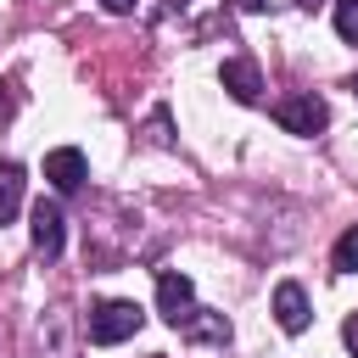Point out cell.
<instances>
[{
  "mask_svg": "<svg viewBox=\"0 0 358 358\" xmlns=\"http://www.w3.org/2000/svg\"><path fill=\"white\" fill-rule=\"evenodd\" d=\"M140 324H145V313H140L134 302H101V308H90V341H95V347H117V341H129Z\"/></svg>",
  "mask_w": 358,
  "mask_h": 358,
  "instance_id": "obj_1",
  "label": "cell"
},
{
  "mask_svg": "<svg viewBox=\"0 0 358 358\" xmlns=\"http://www.w3.org/2000/svg\"><path fill=\"white\" fill-rule=\"evenodd\" d=\"M274 123H280L285 134H319V129L330 123V106H324V95L296 90V95H285V101L274 106Z\"/></svg>",
  "mask_w": 358,
  "mask_h": 358,
  "instance_id": "obj_2",
  "label": "cell"
},
{
  "mask_svg": "<svg viewBox=\"0 0 358 358\" xmlns=\"http://www.w3.org/2000/svg\"><path fill=\"white\" fill-rule=\"evenodd\" d=\"M157 308H162V319H168L173 330H185V324L196 319V285H190L185 274L162 268V274H157Z\"/></svg>",
  "mask_w": 358,
  "mask_h": 358,
  "instance_id": "obj_3",
  "label": "cell"
},
{
  "mask_svg": "<svg viewBox=\"0 0 358 358\" xmlns=\"http://www.w3.org/2000/svg\"><path fill=\"white\" fill-rule=\"evenodd\" d=\"M274 319H280V330H285V336H302V330L313 324L308 291H302L296 280H280V285H274Z\"/></svg>",
  "mask_w": 358,
  "mask_h": 358,
  "instance_id": "obj_4",
  "label": "cell"
},
{
  "mask_svg": "<svg viewBox=\"0 0 358 358\" xmlns=\"http://www.w3.org/2000/svg\"><path fill=\"white\" fill-rule=\"evenodd\" d=\"M45 179L67 196V190H78L84 179H90V162H84V151L78 145H56V151H45Z\"/></svg>",
  "mask_w": 358,
  "mask_h": 358,
  "instance_id": "obj_5",
  "label": "cell"
},
{
  "mask_svg": "<svg viewBox=\"0 0 358 358\" xmlns=\"http://www.w3.org/2000/svg\"><path fill=\"white\" fill-rule=\"evenodd\" d=\"M62 241H67L62 207H56V201H34V252L50 263V257H62Z\"/></svg>",
  "mask_w": 358,
  "mask_h": 358,
  "instance_id": "obj_6",
  "label": "cell"
},
{
  "mask_svg": "<svg viewBox=\"0 0 358 358\" xmlns=\"http://www.w3.org/2000/svg\"><path fill=\"white\" fill-rule=\"evenodd\" d=\"M218 84H224L241 106H257V101H263V73H257V62H246V56L224 62V67H218Z\"/></svg>",
  "mask_w": 358,
  "mask_h": 358,
  "instance_id": "obj_7",
  "label": "cell"
},
{
  "mask_svg": "<svg viewBox=\"0 0 358 358\" xmlns=\"http://www.w3.org/2000/svg\"><path fill=\"white\" fill-rule=\"evenodd\" d=\"M22 168L17 162H0V224H11L17 218V207H22Z\"/></svg>",
  "mask_w": 358,
  "mask_h": 358,
  "instance_id": "obj_8",
  "label": "cell"
},
{
  "mask_svg": "<svg viewBox=\"0 0 358 358\" xmlns=\"http://www.w3.org/2000/svg\"><path fill=\"white\" fill-rule=\"evenodd\" d=\"M330 268H336V274H358V224L341 229V241H336V252H330Z\"/></svg>",
  "mask_w": 358,
  "mask_h": 358,
  "instance_id": "obj_9",
  "label": "cell"
},
{
  "mask_svg": "<svg viewBox=\"0 0 358 358\" xmlns=\"http://www.w3.org/2000/svg\"><path fill=\"white\" fill-rule=\"evenodd\" d=\"M336 34L347 45H358V0H336Z\"/></svg>",
  "mask_w": 358,
  "mask_h": 358,
  "instance_id": "obj_10",
  "label": "cell"
},
{
  "mask_svg": "<svg viewBox=\"0 0 358 358\" xmlns=\"http://www.w3.org/2000/svg\"><path fill=\"white\" fill-rule=\"evenodd\" d=\"M11 117H17V84H11V78H0V129H6Z\"/></svg>",
  "mask_w": 358,
  "mask_h": 358,
  "instance_id": "obj_11",
  "label": "cell"
},
{
  "mask_svg": "<svg viewBox=\"0 0 358 358\" xmlns=\"http://www.w3.org/2000/svg\"><path fill=\"white\" fill-rule=\"evenodd\" d=\"M341 341H347V352L358 358V313H347V324H341Z\"/></svg>",
  "mask_w": 358,
  "mask_h": 358,
  "instance_id": "obj_12",
  "label": "cell"
},
{
  "mask_svg": "<svg viewBox=\"0 0 358 358\" xmlns=\"http://www.w3.org/2000/svg\"><path fill=\"white\" fill-rule=\"evenodd\" d=\"M106 11H134V0H101Z\"/></svg>",
  "mask_w": 358,
  "mask_h": 358,
  "instance_id": "obj_13",
  "label": "cell"
},
{
  "mask_svg": "<svg viewBox=\"0 0 358 358\" xmlns=\"http://www.w3.org/2000/svg\"><path fill=\"white\" fill-rule=\"evenodd\" d=\"M241 6H246V11H263V6H268V0H241Z\"/></svg>",
  "mask_w": 358,
  "mask_h": 358,
  "instance_id": "obj_14",
  "label": "cell"
},
{
  "mask_svg": "<svg viewBox=\"0 0 358 358\" xmlns=\"http://www.w3.org/2000/svg\"><path fill=\"white\" fill-rule=\"evenodd\" d=\"M296 6H308V11H313V6H324V0H296Z\"/></svg>",
  "mask_w": 358,
  "mask_h": 358,
  "instance_id": "obj_15",
  "label": "cell"
},
{
  "mask_svg": "<svg viewBox=\"0 0 358 358\" xmlns=\"http://www.w3.org/2000/svg\"><path fill=\"white\" fill-rule=\"evenodd\" d=\"M352 95H358V78H352Z\"/></svg>",
  "mask_w": 358,
  "mask_h": 358,
  "instance_id": "obj_16",
  "label": "cell"
}]
</instances>
